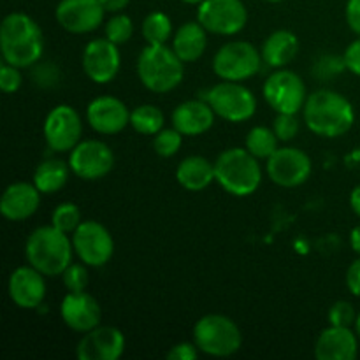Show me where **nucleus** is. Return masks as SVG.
<instances>
[{"label":"nucleus","instance_id":"nucleus-45","mask_svg":"<svg viewBox=\"0 0 360 360\" xmlns=\"http://www.w3.org/2000/svg\"><path fill=\"white\" fill-rule=\"evenodd\" d=\"M355 333H357V336L360 338V313L357 315V320H355Z\"/></svg>","mask_w":360,"mask_h":360},{"label":"nucleus","instance_id":"nucleus-27","mask_svg":"<svg viewBox=\"0 0 360 360\" xmlns=\"http://www.w3.org/2000/svg\"><path fill=\"white\" fill-rule=\"evenodd\" d=\"M70 165L56 158H49V160L41 162L35 167L34 172V185L37 186L39 192L44 195H51V193L58 192L65 186L67 179H69Z\"/></svg>","mask_w":360,"mask_h":360},{"label":"nucleus","instance_id":"nucleus-38","mask_svg":"<svg viewBox=\"0 0 360 360\" xmlns=\"http://www.w3.org/2000/svg\"><path fill=\"white\" fill-rule=\"evenodd\" d=\"M199 348L195 343H178L167 352V359L171 360H193L199 357Z\"/></svg>","mask_w":360,"mask_h":360},{"label":"nucleus","instance_id":"nucleus-46","mask_svg":"<svg viewBox=\"0 0 360 360\" xmlns=\"http://www.w3.org/2000/svg\"><path fill=\"white\" fill-rule=\"evenodd\" d=\"M181 2H185V4H190V6H199V4L202 2V0H181Z\"/></svg>","mask_w":360,"mask_h":360},{"label":"nucleus","instance_id":"nucleus-26","mask_svg":"<svg viewBox=\"0 0 360 360\" xmlns=\"http://www.w3.org/2000/svg\"><path fill=\"white\" fill-rule=\"evenodd\" d=\"M207 48V30L199 21L181 25L172 37V49L185 63L195 62Z\"/></svg>","mask_w":360,"mask_h":360},{"label":"nucleus","instance_id":"nucleus-13","mask_svg":"<svg viewBox=\"0 0 360 360\" xmlns=\"http://www.w3.org/2000/svg\"><path fill=\"white\" fill-rule=\"evenodd\" d=\"M313 162L306 151L299 148H278L273 157L267 158V176L271 181L283 188H295L311 176Z\"/></svg>","mask_w":360,"mask_h":360},{"label":"nucleus","instance_id":"nucleus-42","mask_svg":"<svg viewBox=\"0 0 360 360\" xmlns=\"http://www.w3.org/2000/svg\"><path fill=\"white\" fill-rule=\"evenodd\" d=\"M102 6H104L105 13H122L127 6H129L130 0H101Z\"/></svg>","mask_w":360,"mask_h":360},{"label":"nucleus","instance_id":"nucleus-25","mask_svg":"<svg viewBox=\"0 0 360 360\" xmlns=\"http://www.w3.org/2000/svg\"><path fill=\"white\" fill-rule=\"evenodd\" d=\"M262 60L271 69H283L299 53V39L290 30H276L264 41Z\"/></svg>","mask_w":360,"mask_h":360},{"label":"nucleus","instance_id":"nucleus-1","mask_svg":"<svg viewBox=\"0 0 360 360\" xmlns=\"http://www.w3.org/2000/svg\"><path fill=\"white\" fill-rule=\"evenodd\" d=\"M0 51L6 63L27 69L41 60L44 35L34 18L25 13H11L0 25Z\"/></svg>","mask_w":360,"mask_h":360},{"label":"nucleus","instance_id":"nucleus-33","mask_svg":"<svg viewBox=\"0 0 360 360\" xmlns=\"http://www.w3.org/2000/svg\"><path fill=\"white\" fill-rule=\"evenodd\" d=\"M134 35V23L130 16L122 13H116L111 20L105 23V37L115 44H125L132 39Z\"/></svg>","mask_w":360,"mask_h":360},{"label":"nucleus","instance_id":"nucleus-18","mask_svg":"<svg viewBox=\"0 0 360 360\" xmlns=\"http://www.w3.org/2000/svg\"><path fill=\"white\" fill-rule=\"evenodd\" d=\"M86 122L95 132L115 136L130 125V111L120 98L102 95L88 104Z\"/></svg>","mask_w":360,"mask_h":360},{"label":"nucleus","instance_id":"nucleus-2","mask_svg":"<svg viewBox=\"0 0 360 360\" xmlns=\"http://www.w3.org/2000/svg\"><path fill=\"white\" fill-rule=\"evenodd\" d=\"M306 127L320 137H341L354 127L355 109L345 95L333 90H316L308 95L304 108Z\"/></svg>","mask_w":360,"mask_h":360},{"label":"nucleus","instance_id":"nucleus-10","mask_svg":"<svg viewBox=\"0 0 360 360\" xmlns=\"http://www.w3.org/2000/svg\"><path fill=\"white\" fill-rule=\"evenodd\" d=\"M197 21L211 34L236 35L246 27L248 11L243 0H202Z\"/></svg>","mask_w":360,"mask_h":360},{"label":"nucleus","instance_id":"nucleus-17","mask_svg":"<svg viewBox=\"0 0 360 360\" xmlns=\"http://www.w3.org/2000/svg\"><path fill=\"white\" fill-rule=\"evenodd\" d=\"M125 336L118 327L98 326L83 334L76 347L79 360H118L125 352Z\"/></svg>","mask_w":360,"mask_h":360},{"label":"nucleus","instance_id":"nucleus-21","mask_svg":"<svg viewBox=\"0 0 360 360\" xmlns=\"http://www.w3.org/2000/svg\"><path fill=\"white\" fill-rule=\"evenodd\" d=\"M41 195L34 183L18 181L7 186L0 199V213L9 221H23L30 218L41 204Z\"/></svg>","mask_w":360,"mask_h":360},{"label":"nucleus","instance_id":"nucleus-20","mask_svg":"<svg viewBox=\"0 0 360 360\" xmlns=\"http://www.w3.org/2000/svg\"><path fill=\"white\" fill-rule=\"evenodd\" d=\"M9 297L18 308L21 309H35L42 304L46 297V281L44 274L35 267L28 266L18 267L13 271L7 283Z\"/></svg>","mask_w":360,"mask_h":360},{"label":"nucleus","instance_id":"nucleus-5","mask_svg":"<svg viewBox=\"0 0 360 360\" xmlns=\"http://www.w3.org/2000/svg\"><path fill=\"white\" fill-rule=\"evenodd\" d=\"M183 60L165 44H148L137 58L141 83L155 94H169L179 86L185 76Z\"/></svg>","mask_w":360,"mask_h":360},{"label":"nucleus","instance_id":"nucleus-12","mask_svg":"<svg viewBox=\"0 0 360 360\" xmlns=\"http://www.w3.org/2000/svg\"><path fill=\"white\" fill-rule=\"evenodd\" d=\"M42 134L49 150L58 153L72 151L81 143V134H83L79 112L67 104L56 105L46 116Z\"/></svg>","mask_w":360,"mask_h":360},{"label":"nucleus","instance_id":"nucleus-40","mask_svg":"<svg viewBox=\"0 0 360 360\" xmlns=\"http://www.w3.org/2000/svg\"><path fill=\"white\" fill-rule=\"evenodd\" d=\"M347 287L355 297H360V259L352 262L347 271Z\"/></svg>","mask_w":360,"mask_h":360},{"label":"nucleus","instance_id":"nucleus-3","mask_svg":"<svg viewBox=\"0 0 360 360\" xmlns=\"http://www.w3.org/2000/svg\"><path fill=\"white\" fill-rule=\"evenodd\" d=\"M72 239L55 225L37 227L25 245L28 264L44 276H60L72 264Z\"/></svg>","mask_w":360,"mask_h":360},{"label":"nucleus","instance_id":"nucleus-14","mask_svg":"<svg viewBox=\"0 0 360 360\" xmlns=\"http://www.w3.org/2000/svg\"><path fill=\"white\" fill-rule=\"evenodd\" d=\"M70 171L84 181H97L105 178L115 167V153L98 139L81 141L69 157Z\"/></svg>","mask_w":360,"mask_h":360},{"label":"nucleus","instance_id":"nucleus-31","mask_svg":"<svg viewBox=\"0 0 360 360\" xmlns=\"http://www.w3.org/2000/svg\"><path fill=\"white\" fill-rule=\"evenodd\" d=\"M81 221H83L81 220V211L74 202H62L55 207L51 214V225L70 236L79 227Z\"/></svg>","mask_w":360,"mask_h":360},{"label":"nucleus","instance_id":"nucleus-34","mask_svg":"<svg viewBox=\"0 0 360 360\" xmlns=\"http://www.w3.org/2000/svg\"><path fill=\"white\" fill-rule=\"evenodd\" d=\"M63 285L69 292H83L88 285L86 264H70L62 273Z\"/></svg>","mask_w":360,"mask_h":360},{"label":"nucleus","instance_id":"nucleus-11","mask_svg":"<svg viewBox=\"0 0 360 360\" xmlns=\"http://www.w3.org/2000/svg\"><path fill=\"white\" fill-rule=\"evenodd\" d=\"M74 252L88 267H102L112 259L115 241L108 229L95 220H83L72 232Z\"/></svg>","mask_w":360,"mask_h":360},{"label":"nucleus","instance_id":"nucleus-24","mask_svg":"<svg viewBox=\"0 0 360 360\" xmlns=\"http://www.w3.org/2000/svg\"><path fill=\"white\" fill-rule=\"evenodd\" d=\"M176 179L188 192L206 190L211 183L217 181L214 162L211 164L206 157H200V155L183 158L176 169Z\"/></svg>","mask_w":360,"mask_h":360},{"label":"nucleus","instance_id":"nucleus-23","mask_svg":"<svg viewBox=\"0 0 360 360\" xmlns=\"http://www.w3.org/2000/svg\"><path fill=\"white\" fill-rule=\"evenodd\" d=\"M214 111L210 104L202 101L181 102L172 111V127L183 136H202L214 125Z\"/></svg>","mask_w":360,"mask_h":360},{"label":"nucleus","instance_id":"nucleus-44","mask_svg":"<svg viewBox=\"0 0 360 360\" xmlns=\"http://www.w3.org/2000/svg\"><path fill=\"white\" fill-rule=\"evenodd\" d=\"M350 245H352V248H354V252L359 253V255H360V225H357V227L352 229V232H350Z\"/></svg>","mask_w":360,"mask_h":360},{"label":"nucleus","instance_id":"nucleus-29","mask_svg":"<svg viewBox=\"0 0 360 360\" xmlns=\"http://www.w3.org/2000/svg\"><path fill=\"white\" fill-rule=\"evenodd\" d=\"M278 136L274 134L273 129H267V127H253L252 130L246 136V150L252 155H255L257 158H269L273 157L274 151L278 150Z\"/></svg>","mask_w":360,"mask_h":360},{"label":"nucleus","instance_id":"nucleus-36","mask_svg":"<svg viewBox=\"0 0 360 360\" xmlns=\"http://www.w3.org/2000/svg\"><path fill=\"white\" fill-rule=\"evenodd\" d=\"M274 134L278 136V139L281 143H287V141H292L299 132V122L295 115H287V112H278L276 118H274L273 125Z\"/></svg>","mask_w":360,"mask_h":360},{"label":"nucleus","instance_id":"nucleus-6","mask_svg":"<svg viewBox=\"0 0 360 360\" xmlns=\"http://www.w3.org/2000/svg\"><path fill=\"white\" fill-rule=\"evenodd\" d=\"M193 343L211 357H231L241 348L243 334L234 320L220 313H211L199 319L193 327Z\"/></svg>","mask_w":360,"mask_h":360},{"label":"nucleus","instance_id":"nucleus-7","mask_svg":"<svg viewBox=\"0 0 360 360\" xmlns=\"http://www.w3.org/2000/svg\"><path fill=\"white\" fill-rule=\"evenodd\" d=\"M262 53L248 41L225 42L213 56V70L224 81H243L255 76L262 65Z\"/></svg>","mask_w":360,"mask_h":360},{"label":"nucleus","instance_id":"nucleus-16","mask_svg":"<svg viewBox=\"0 0 360 360\" xmlns=\"http://www.w3.org/2000/svg\"><path fill=\"white\" fill-rule=\"evenodd\" d=\"M105 9L101 0H60L55 18L70 34H88L101 27Z\"/></svg>","mask_w":360,"mask_h":360},{"label":"nucleus","instance_id":"nucleus-47","mask_svg":"<svg viewBox=\"0 0 360 360\" xmlns=\"http://www.w3.org/2000/svg\"><path fill=\"white\" fill-rule=\"evenodd\" d=\"M264 2H271V4H278V2H283V0H264Z\"/></svg>","mask_w":360,"mask_h":360},{"label":"nucleus","instance_id":"nucleus-28","mask_svg":"<svg viewBox=\"0 0 360 360\" xmlns=\"http://www.w3.org/2000/svg\"><path fill=\"white\" fill-rule=\"evenodd\" d=\"M164 112L151 104L137 105L130 111V125L143 136H155L164 129Z\"/></svg>","mask_w":360,"mask_h":360},{"label":"nucleus","instance_id":"nucleus-15","mask_svg":"<svg viewBox=\"0 0 360 360\" xmlns=\"http://www.w3.org/2000/svg\"><path fill=\"white\" fill-rule=\"evenodd\" d=\"M122 65L118 44L104 39H94L83 49V70L97 84H108L118 74Z\"/></svg>","mask_w":360,"mask_h":360},{"label":"nucleus","instance_id":"nucleus-30","mask_svg":"<svg viewBox=\"0 0 360 360\" xmlns=\"http://www.w3.org/2000/svg\"><path fill=\"white\" fill-rule=\"evenodd\" d=\"M172 34L171 18L162 11L150 13L143 21V37L148 44H165Z\"/></svg>","mask_w":360,"mask_h":360},{"label":"nucleus","instance_id":"nucleus-22","mask_svg":"<svg viewBox=\"0 0 360 360\" xmlns=\"http://www.w3.org/2000/svg\"><path fill=\"white\" fill-rule=\"evenodd\" d=\"M357 355V333L350 327L330 326L316 338L315 357L319 360H355Z\"/></svg>","mask_w":360,"mask_h":360},{"label":"nucleus","instance_id":"nucleus-32","mask_svg":"<svg viewBox=\"0 0 360 360\" xmlns=\"http://www.w3.org/2000/svg\"><path fill=\"white\" fill-rule=\"evenodd\" d=\"M183 144V134L179 130H176L174 127L172 129H162L160 132L155 134L153 139V148L155 153L160 155L164 158H171L181 150Z\"/></svg>","mask_w":360,"mask_h":360},{"label":"nucleus","instance_id":"nucleus-4","mask_svg":"<svg viewBox=\"0 0 360 360\" xmlns=\"http://www.w3.org/2000/svg\"><path fill=\"white\" fill-rule=\"evenodd\" d=\"M217 183L234 197H248L259 190L262 183V169L259 158L246 148H229L214 160Z\"/></svg>","mask_w":360,"mask_h":360},{"label":"nucleus","instance_id":"nucleus-35","mask_svg":"<svg viewBox=\"0 0 360 360\" xmlns=\"http://www.w3.org/2000/svg\"><path fill=\"white\" fill-rule=\"evenodd\" d=\"M357 313L348 301H338L329 309V323L336 327H352L355 326Z\"/></svg>","mask_w":360,"mask_h":360},{"label":"nucleus","instance_id":"nucleus-8","mask_svg":"<svg viewBox=\"0 0 360 360\" xmlns=\"http://www.w3.org/2000/svg\"><path fill=\"white\" fill-rule=\"evenodd\" d=\"M214 115L231 123H243L253 118L257 112V98L238 81H221L214 84L206 97Z\"/></svg>","mask_w":360,"mask_h":360},{"label":"nucleus","instance_id":"nucleus-37","mask_svg":"<svg viewBox=\"0 0 360 360\" xmlns=\"http://www.w3.org/2000/svg\"><path fill=\"white\" fill-rule=\"evenodd\" d=\"M21 86V72L18 67L4 62L0 67V88L4 94H16Z\"/></svg>","mask_w":360,"mask_h":360},{"label":"nucleus","instance_id":"nucleus-19","mask_svg":"<svg viewBox=\"0 0 360 360\" xmlns=\"http://www.w3.org/2000/svg\"><path fill=\"white\" fill-rule=\"evenodd\" d=\"M63 323L76 333H88L101 326L102 309L97 299L86 292H69L60 304Z\"/></svg>","mask_w":360,"mask_h":360},{"label":"nucleus","instance_id":"nucleus-39","mask_svg":"<svg viewBox=\"0 0 360 360\" xmlns=\"http://www.w3.org/2000/svg\"><path fill=\"white\" fill-rule=\"evenodd\" d=\"M345 65L355 76H360V35L359 39H355L350 46L347 48L343 55Z\"/></svg>","mask_w":360,"mask_h":360},{"label":"nucleus","instance_id":"nucleus-9","mask_svg":"<svg viewBox=\"0 0 360 360\" xmlns=\"http://www.w3.org/2000/svg\"><path fill=\"white\" fill-rule=\"evenodd\" d=\"M262 94L274 111L287 115H297L308 101V91L302 77L285 67L276 69V72L267 77Z\"/></svg>","mask_w":360,"mask_h":360},{"label":"nucleus","instance_id":"nucleus-41","mask_svg":"<svg viewBox=\"0 0 360 360\" xmlns=\"http://www.w3.org/2000/svg\"><path fill=\"white\" fill-rule=\"evenodd\" d=\"M345 14H347V23L352 32L360 35V0H348Z\"/></svg>","mask_w":360,"mask_h":360},{"label":"nucleus","instance_id":"nucleus-43","mask_svg":"<svg viewBox=\"0 0 360 360\" xmlns=\"http://www.w3.org/2000/svg\"><path fill=\"white\" fill-rule=\"evenodd\" d=\"M350 206L354 210V213L360 217V185L355 186L350 193Z\"/></svg>","mask_w":360,"mask_h":360}]
</instances>
